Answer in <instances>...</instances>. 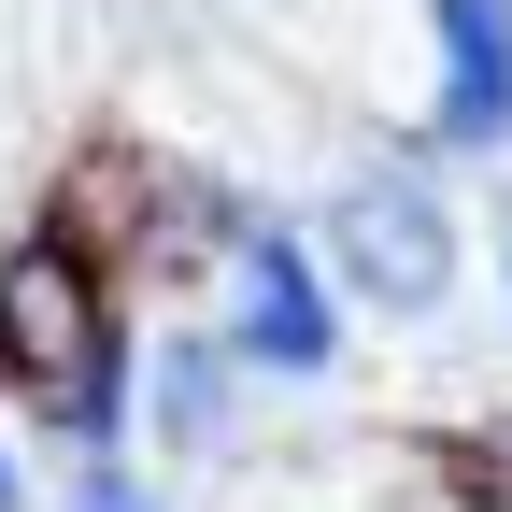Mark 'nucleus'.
<instances>
[{"label": "nucleus", "mask_w": 512, "mask_h": 512, "mask_svg": "<svg viewBox=\"0 0 512 512\" xmlns=\"http://www.w3.org/2000/svg\"><path fill=\"white\" fill-rule=\"evenodd\" d=\"M0 512H15V456H0Z\"/></svg>", "instance_id": "nucleus-7"}, {"label": "nucleus", "mask_w": 512, "mask_h": 512, "mask_svg": "<svg viewBox=\"0 0 512 512\" xmlns=\"http://www.w3.org/2000/svg\"><path fill=\"white\" fill-rule=\"evenodd\" d=\"M441 29V143L512 157V0H427Z\"/></svg>", "instance_id": "nucleus-4"}, {"label": "nucleus", "mask_w": 512, "mask_h": 512, "mask_svg": "<svg viewBox=\"0 0 512 512\" xmlns=\"http://www.w3.org/2000/svg\"><path fill=\"white\" fill-rule=\"evenodd\" d=\"M0 356H15V384H29L72 441H114V427H128L114 313H100V285L72 271V256H15V271H0Z\"/></svg>", "instance_id": "nucleus-1"}, {"label": "nucleus", "mask_w": 512, "mask_h": 512, "mask_svg": "<svg viewBox=\"0 0 512 512\" xmlns=\"http://www.w3.org/2000/svg\"><path fill=\"white\" fill-rule=\"evenodd\" d=\"M228 356L271 370V384H313V370L342 356V299H328V256H313V242L256 228L228 256Z\"/></svg>", "instance_id": "nucleus-3"}, {"label": "nucleus", "mask_w": 512, "mask_h": 512, "mask_svg": "<svg viewBox=\"0 0 512 512\" xmlns=\"http://www.w3.org/2000/svg\"><path fill=\"white\" fill-rule=\"evenodd\" d=\"M228 370H242L228 342H171L157 356V441H171V456H214V441L242 427V384Z\"/></svg>", "instance_id": "nucleus-5"}, {"label": "nucleus", "mask_w": 512, "mask_h": 512, "mask_svg": "<svg viewBox=\"0 0 512 512\" xmlns=\"http://www.w3.org/2000/svg\"><path fill=\"white\" fill-rule=\"evenodd\" d=\"M328 271L342 299H370L384 328H427L441 299H456V214H441L427 171H356L328 200Z\"/></svg>", "instance_id": "nucleus-2"}, {"label": "nucleus", "mask_w": 512, "mask_h": 512, "mask_svg": "<svg viewBox=\"0 0 512 512\" xmlns=\"http://www.w3.org/2000/svg\"><path fill=\"white\" fill-rule=\"evenodd\" d=\"M72 512H157V498L128 484V470H86V484H72Z\"/></svg>", "instance_id": "nucleus-6"}]
</instances>
